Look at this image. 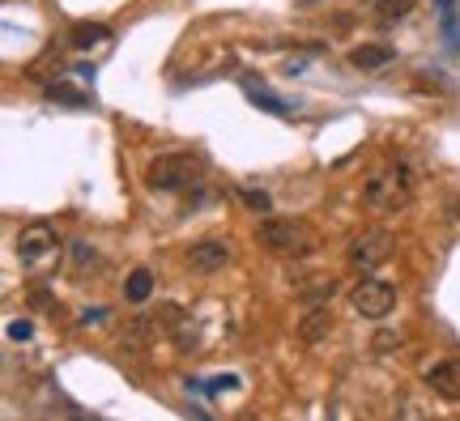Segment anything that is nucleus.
<instances>
[{"label":"nucleus","mask_w":460,"mask_h":421,"mask_svg":"<svg viewBox=\"0 0 460 421\" xmlns=\"http://www.w3.org/2000/svg\"><path fill=\"white\" fill-rule=\"evenodd\" d=\"M430 391H439L444 400H460V357H444L427 371Z\"/></svg>","instance_id":"8"},{"label":"nucleus","mask_w":460,"mask_h":421,"mask_svg":"<svg viewBox=\"0 0 460 421\" xmlns=\"http://www.w3.org/2000/svg\"><path fill=\"white\" fill-rule=\"evenodd\" d=\"M9 337H13V340H31V324H9Z\"/></svg>","instance_id":"16"},{"label":"nucleus","mask_w":460,"mask_h":421,"mask_svg":"<svg viewBox=\"0 0 460 421\" xmlns=\"http://www.w3.org/2000/svg\"><path fill=\"white\" fill-rule=\"evenodd\" d=\"M349 307L358 311L362 320H388L396 307V290L379 276H362L358 285L349 290Z\"/></svg>","instance_id":"5"},{"label":"nucleus","mask_w":460,"mask_h":421,"mask_svg":"<svg viewBox=\"0 0 460 421\" xmlns=\"http://www.w3.org/2000/svg\"><path fill=\"white\" fill-rule=\"evenodd\" d=\"M149 294H154V273L149 268H132L128 281H124V298L128 303H146Z\"/></svg>","instance_id":"11"},{"label":"nucleus","mask_w":460,"mask_h":421,"mask_svg":"<svg viewBox=\"0 0 460 421\" xmlns=\"http://www.w3.org/2000/svg\"><path fill=\"white\" fill-rule=\"evenodd\" d=\"M329 332H332V311L329 307H315L312 315H303V324H298V337L307 340V345H320Z\"/></svg>","instance_id":"10"},{"label":"nucleus","mask_w":460,"mask_h":421,"mask_svg":"<svg viewBox=\"0 0 460 421\" xmlns=\"http://www.w3.org/2000/svg\"><path fill=\"white\" fill-rule=\"evenodd\" d=\"M239 196H243L247 209H256V213H269V209H273V196L264 192V188H243Z\"/></svg>","instance_id":"14"},{"label":"nucleus","mask_w":460,"mask_h":421,"mask_svg":"<svg viewBox=\"0 0 460 421\" xmlns=\"http://www.w3.org/2000/svg\"><path fill=\"white\" fill-rule=\"evenodd\" d=\"M367 205L379 213H396V209H405L413 200V171L405 162H393V166H384L379 175L367 179Z\"/></svg>","instance_id":"2"},{"label":"nucleus","mask_w":460,"mask_h":421,"mask_svg":"<svg viewBox=\"0 0 460 421\" xmlns=\"http://www.w3.org/2000/svg\"><path fill=\"white\" fill-rule=\"evenodd\" d=\"M17 259H22V268H51L60 259V234L43 222L26 226L17 234Z\"/></svg>","instance_id":"4"},{"label":"nucleus","mask_w":460,"mask_h":421,"mask_svg":"<svg viewBox=\"0 0 460 421\" xmlns=\"http://www.w3.org/2000/svg\"><path fill=\"white\" fill-rule=\"evenodd\" d=\"M410 9H413V0H379V22H384V26H396V22H401V17H410Z\"/></svg>","instance_id":"12"},{"label":"nucleus","mask_w":460,"mask_h":421,"mask_svg":"<svg viewBox=\"0 0 460 421\" xmlns=\"http://www.w3.org/2000/svg\"><path fill=\"white\" fill-rule=\"evenodd\" d=\"M252 102H256V107H264V111H273V115H286V102H278L269 90H256V85H252Z\"/></svg>","instance_id":"15"},{"label":"nucleus","mask_w":460,"mask_h":421,"mask_svg":"<svg viewBox=\"0 0 460 421\" xmlns=\"http://www.w3.org/2000/svg\"><path fill=\"white\" fill-rule=\"evenodd\" d=\"M94 43H107V26H77L73 31V48H94Z\"/></svg>","instance_id":"13"},{"label":"nucleus","mask_w":460,"mask_h":421,"mask_svg":"<svg viewBox=\"0 0 460 421\" xmlns=\"http://www.w3.org/2000/svg\"><path fill=\"white\" fill-rule=\"evenodd\" d=\"M388 256H393V234H384V230H362L358 239L349 243V264L358 268V273H371V268H379V264H388Z\"/></svg>","instance_id":"6"},{"label":"nucleus","mask_w":460,"mask_h":421,"mask_svg":"<svg viewBox=\"0 0 460 421\" xmlns=\"http://www.w3.org/2000/svg\"><path fill=\"white\" fill-rule=\"evenodd\" d=\"M188 264H192V273L209 276V273H222L230 264V247L226 243H214V239H205V243H197L192 251H188Z\"/></svg>","instance_id":"7"},{"label":"nucleus","mask_w":460,"mask_h":421,"mask_svg":"<svg viewBox=\"0 0 460 421\" xmlns=\"http://www.w3.org/2000/svg\"><path fill=\"white\" fill-rule=\"evenodd\" d=\"M256 239H261L264 251H273L281 259H307L320 251V234L303 217H264Z\"/></svg>","instance_id":"1"},{"label":"nucleus","mask_w":460,"mask_h":421,"mask_svg":"<svg viewBox=\"0 0 460 421\" xmlns=\"http://www.w3.org/2000/svg\"><path fill=\"white\" fill-rule=\"evenodd\" d=\"M205 171L197 153H158L146 171V188L149 192H183V188H192Z\"/></svg>","instance_id":"3"},{"label":"nucleus","mask_w":460,"mask_h":421,"mask_svg":"<svg viewBox=\"0 0 460 421\" xmlns=\"http://www.w3.org/2000/svg\"><path fill=\"white\" fill-rule=\"evenodd\" d=\"M396 60V51L388 43H362V48L349 51V65L358 68V73H379V68H388Z\"/></svg>","instance_id":"9"}]
</instances>
